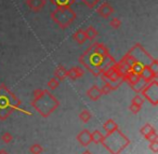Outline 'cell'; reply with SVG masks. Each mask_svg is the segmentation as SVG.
<instances>
[{
	"mask_svg": "<svg viewBox=\"0 0 158 154\" xmlns=\"http://www.w3.org/2000/svg\"><path fill=\"white\" fill-rule=\"evenodd\" d=\"M144 98H146L153 106H157L158 104V82L157 80H153L152 82L147 83L143 89L140 92Z\"/></svg>",
	"mask_w": 158,
	"mask_h": 154,
	"instance_id": "cell-6",
	"label": "cell"
},
{
	"mask_svg": "<svg viewBox=\"0 0 158 154\" xmlns=\"http://www.w3.org/2000/svg\"><path fill=\"white\" fill-rule=\"evenodd\" d=\"M85 31H86L87 40H89V41H93V40H95V38H97L98 35H99L98 30L93 26H88L86 29H85Z\"/></svg>",
	"mask_w": 158,
	"mask_h": 154,
	"instance_id": "cell-16",
	"label": "cell"
},
{
	"mask_svg": "<svg viewBox=\"0 0 158 154\" xmlns=\"http://www.w3.org/2000/svg\"><path fill=\"white\" fill-rule=\"evenodd\" d=\"M66 73H67V69L64 66L60 65L54 70V78H56L59 81H63L64 79H66Z\"/></svg>",
	"mask_w": 158,
	"mask_h": 154,
	"instance_id": "cell-15",
	"label": "cell"
},
{
	"mask_svg": "<svg viewBox=\"0 0 158 154\" xmlns=\"http://www.w3.org/2000/svg\"><path fill=\"white\" fill-rule=\"evenodd\" d=\"M21 100L6 86L5 84L0 85V120L5 121L9 117L13 111H21L25 114L31 115L24 109H21Z\"/></svg>",
	"mask_w": 158,
	"mask_h": 154,
	"instance_id": "cell-2",
	"label": "cell"
},
{
	"mask_svg": "<svg viewBox=\"0 0 158 154\" xmlns=\"http://www.w3.org/2000/svg\"><path fill=\"white\" fill-rule=\"evenodd\" d=\"M81 1L85 3L86 7L89 8V9H94V8L101 2V0H81Z\"/></svg>",
	"mask_w": 158,
	"mask_h": 154,
	"instance_id": "cell-24",
	"label": "cell"
},
{
	"mask_svg": "<svg viewBox=\"0 0 158 154\" xmlns=\"http://www.w3.org/2000/svg\"><path fill=\"white\" fill-rule=\"evenodd\" d=\"M0 154H9L7 151H5V150H0Z\"/></svg>",
	"mask_w": 158,
	"mask_h": 154,
	"instance_id": "cell-32",
	"label": "cell"
},
{
	"mask_svg": "<svg viewBox=\"0 0 158 154\" xmlns=\"http://www.w3.org/2000/svg\"><path fill=\"white\" fill-rule=\"evenodd\" d=\"M29 152L31 154H41L44 152V148L40 144H38V143H35V144H33L29 148Z\"/></svg>",
	"mask_w": 158,
	"mask_h": 154,
	"instance_id": "cell-23",
	"label": "cell"
},
{
	"mask_svg": "<svg viewBox=\"0 0 158 154\" xmlns=\"http://www.w3.org/2000/svg\"><path fill=\"white\" fill-rule=\"evenodd\" d=\"M60 102L48 89H36L34 92V99L31 106L44 117H48L55 109L59 107Z\"/></svg>",
	"mask_w": 158,
	"mask_h": 154,
	"instance_id": "cell-3",
	"label": "cell"
},
{
	"mask_svg": "<svg viewBox=\"0 0 158 154\" xmlns=\"http://www.w3.org/2000/svg\"><path fill=\"white\" fill-rule=\"evenodd\" d=\"M155 129V128L153 127V126L151 125V124H145L144 126H143L142 128H141L140 129V132H141V135H142V136H144V137H146L147 135H149L151 134L152 132H153V130Z\"/></svg>",
	"mask_w": 158,
	"mask_h": 154,
	"instance_id": "cell-22",
	"label": "cell"
},
{
	"mask_svg": "<svg viewBox=\"0 0 158 154\" xmlns=\"http://www.w3.org/2000/svg\"><path fill=\"white\" fill-rule=\"evenodd\" d=\"M79 119H80V121L84 122V123H87V122H89V121H90V119H91L90 111L87 110V109L82 110L81 112L79 113Z\"/></svg>",
	"mask_w": 158,
	"mask_h": 154,
	"instance_id": "cell-21",
	"label": "cell"
},
{
	"mask_svg": "<svg viewBox=\"0 0 158 154\" xmlns=\"http://www.w3.org/2000/svg\"><path fill=\"white\" fill-rule=\"evenodd\" d=\"M141 108H142V106L131 102V105H130V107H129V110L131 111V112L133 113V114H138V113L141 111Z\"/></svg>",
	"mask_w": 158,
	"mask_h": 154,
	"instance_id": "cell-28",
	"label": "cell"
},
{
	"mask_svg": "<svg viewBox=\"0 0 158 154\" xmlns=\"http://www.w3.org/2000/svg\"><path fill=\"white\" fill-rule=\"evenodd\" d=\"M82 154H92V153H91V152H89V151H86V152H84Z\"/></svg>",
	"mask_w": 158,
	"mask_h": 154,
	"instance_id": "cell-33",
	"label": "cell"
},
{
	"mask_svg": "<svg viewBox=\"0 0 158 154\" xmlns=\"http://www.w3.org/2000/svg\"><path fill=\"white\" fill-rule=\"evenodd\" d=\"M148 148L151 151L154 152V153H157L158 152V142H149Z\"/></svg>",
	"mask_w": 158,
	"mask_h": 154,
	"instance_id": "cell-31",
	"label": "cell"
},
{
	"mask_svg": "<svg viewBox=\"0 0 158 154\" xmlns=\"http://www.w3.org/2000/svg\"><path fill=\"white\" fill-rule=\"evenodd\" d=\"M114 8L108 1H103L99 7L97 8V13L101 16L102 18H108L114 13Z\"/></svg>",
	"mask_w": 158,
	"mask_h": 154,
	"instance_id": "cell-7",
	"label": "cell"
},
{
	"mask_svg": "<svg viewBox=\"0 0 158 154\" xmlns=\"http://www.w3.org/2000/svg\"><path fill=\"white\" fill-rule=\"evenodd\" d=\"M85 73L84 68L81 67H73L72 69L67 70L66 73V78L70 79V80H77V79L81 78Z\"/></svg>",
	"mask_w": 158,
	"mask_h": 154,
	"instance_id": "cell-11",
	"label": "cell"
},
{
	"mask_svg": "<svg viewBox=\"0 0 158 154\" xmlns=\"http://www.w3.org/2000/svg\"><path fill=\"white\" fill-rule=\"evenodd\" d=\"M110 26L113 29H119L121 27V21L118 18H113L110 21Z\"/></svg>",
	"mask_w": 158,
	"mask_h": 154,
	"instance_id": "cell-25",
	"label": "cell"
},
{
	"mask_svg": "<svg viewBox=\"0 0 158 154\" xmlns=\"http://www.w3.org/2000/svg\"><path fill=\"white\" fill-rule=\"evenodd\" d=\"M12 139H13V137H12V135L10 134V132H5V134L1 136V140L3 141L5 143H10L12 141Z\"/></svg>",
	"mask_w": 158,
	"mask_h": 154,
	"instance_id": "cell-29",
	"label": "cell"
},
{
	"mask_svg": "<svg viewBox=\"0 0 158 154\" xmlns=\"http://www.w3.org/2000/svg\"><path fill=\"white\" fill-rule=\"evenodd\" d=\"M77 140L82 147H88L91 142H92V139H91V132L88 129H82L81 132L77 135Z\"/></svg>",
	"mask_w": 158,
	"mask_h": 154,
	"instance_id": "cell-8",
	"label": "cell"
},
{
	"mask_svg": "<svg viewBox=\"0 0 158 154\" xmlns=\"http://www.w3.org/2000/svg\"><path fill=\"white\" fill-rule=\"evenodd\" d=\"M79 61L94 76H101L104 70L112 67L116 61L110 55L108 49L103 43H93L81 56Z\"/></svg>",
	"mask_w": 158,
	"mask_h": 154,
	"instance_id": "cell-1",
	"label": "cell"
},
{
	"mask_svg": "<svg viewBox=\"0 0 158 154\" xmlns=\"http://www.w3.org/2000/svg\"><path fill=\"white\" fill-rule=\"evenodd\" d=\"M73 40L76 41L78 44H82L87 41V36L85 29H77L73 35Z\"/></svg>",
	"mask_w": 158,
	"mask_h": 154,
	"instance_id": "cell-14",
	"label": "cell"
},
{
	"mask_svg": "<svg viewBox=\"0 0 158 154\" xmlns=\"http://www.w3.org/2000/svg\"><path fill=\"white\" fill-rule=\"evenodd\" d=\"M48 87L50 89H57L59 87V85H60V81L57 80L56 78H52V79H50L49 80V82H48Z\"/></svg>",
	"mask_w": 158,
	"mask_h": 154,
	"instance_id": "cell-26",
	"label": "cell"
},
{
	"mask_svg": "<svg viewBox=\"0 0 158 154\" xmlns=\"http://www.w3.org/2000/svg\"><path fill=\"white\" fill-rule=\"evenodd\" d=\"M140 78L147 84V83H149V82H152L153 80H155V79L157 78V76H156V74L154 73L151 69H149L148 65H146L144 67V69H143V71L141 72Z\"/></svg>",
	"mask_w": 158,
	"mask_h": 154,
	"instance_id": "cell-12",
	"label": "cell"
},
{
	"mask_svg": "<svg viewBox=\"0 0 158 154\" xmlns=\"http://www.w3.org/2000/svg\"><path fill=\"white\" fill-rule=\"evenodd\" d=\"M118 89V87H116L115 86L113 83H110V82H106L105 84L102 86V89H101V93H102V95H107V94H110V92H113L114 89Z\"/></svg>",
	"mask_w": 158,
	"mask_h": 154,
	"instance_id": "cell-19",
	"label": "cell"
},
{
	"mask_svg": "<svg viewBox=\"0 0 158 154\" xmlns=\"http://www.w3.org/2000/svg\"><path fill=\"white\" fill-rule=\"evenodd\" d=\"M131 102H133V104H136V105H140V106H142L143 102H144V98L141 97L140 95H135V96L133 97V99H132V101H131Z\"/></svg>",
	"mask_w": 158,
	"mask_h": 154,
	"instance_id": "cell-30",
	"label": "cell"
},
{
	"mask_svg": "<svg viewBox=\"0 0 158 154\" xmlns=\"http://www.w3.org/2000/svg\"><path fill=\"white\" fill-rule=\"evenodd\" d=\"M76 13L70 7H56L51 12L52 21L62 29L68 28L76 21Z\"/></svg>",
	"mask_w": 158,
	"mask_h": 154,
	"instance_id": "cell-5",
	"label": "cell"
},
{
	"mask_svg": "<svg viewBox=\"0 0 158 154\" xmlns=\"http://www.w3.org/2000/svg\"><path fill=\"white\" fill-rule=\"evenodd\" d=\"M103 135L100 130H94L93 132H91V139L94 143H101L102 140H103Z\"/></svg>",
	"mask_w": 158,
	"mask_h": 154,
	"instance_id": "cell-20",
	"label": "cell"
},
{
	"mask_svg": "<svg viewBox=\"0 0 158 154\" xmlns=\"http://www.w3.org/2000/svg\"><path fill=\"white\" fill-rule=\"evenodd\" d=\"M47 0H26V6L33 12H39L46 7Z\"/></svg>",
	"mask_w": 158,
	"mask_h": 154,
	"instance_id": "cell-9",
	"label": "cell"
},
{
	"mask_svg": "<svg viewBox=\"0 0 158 154\" xmlns=\"http://www.w3.org/2000/svg\"><path fill=\"white\" fill-rule=\"evenodd\" d=\"M87 95H88V97L90 98L91 100L97 101V100H99L100 98H101L102 93H101L100 87H98L97 85H92V86L87 91Z\"/></svg>",
	"mask_w": 158,
	"mask_h": 154,
	"instance_id": "cell-13",
	"label": "cell"
},
{
	"mask_svg": "<svg viewBox=\"0 0 158 154\" xmlns=\"http://www.w3.org/2000/svg\"><path fill=\"white\" fill-rule=\"evenodd\" d=\"M101 143L112 154H119L123 149H126L130 144V140L120 130L116 129L104 136Z\"/></svg>",
	"mask_w": 158,
	"mask_h": 154,
	"instance_id": "cell-4",
	"label": "cell"
},
{
	"mask_svg": "<svg viewBox=\"0 0 158 154\" xmlns=\"http://www.w3.org/2000/svg\"><path fill=\"white\" fill-rule=\"evenodd\" d=\"M145 139H147L149 142H158V135H157L156 129H154L151 134L147 135V136L145 137Z\"/></svg>",
	"mask_w": 158,
	"mask_h": 154,
	"instance_id": "cell-27",
	"label": "cell"
},
{
	"mask_svg": "<svg viewBox=\"0 0 158 154\" xmlns=\"http://www.w3.org/2000/svg\"><path fill=\"white\" fill-rule=\"evenodd\" d=\"M76 0H50V2L55 7H70Z\"/></svg>",
	"mask_w": 158,
	"mask_h": 154,
	"instance_id": "cell-18",
	"label": "cell"
},
{
	"mask_svg": "<svg viewBox=\"0 0 158 154\" xmlns=\"http://www.w3.org/2000/svg\"><path fill=\"white\" fill-rule=\"evenodd\" d=\"M121 79H123V81H126V82H127L131 87L133 86V85H135L136 83H138L139 81L141 80L140 76H138V74H135V73H133V72L129 71V70H128V71L126 72V73L123 74V77H121Z\"/></svg>",
	"mask_w": 158,
	"mask_h": 154,
	"instance_id": "cell-10",
	"label": "cell"
},
{
	"mask_svg": "<svg viewBox=\"0 0 158 154\" xmlns=\"http://www.w3.org/2000/svg\"><path fill=\"white\" fill-rule=\"evenodd\" d=\"M103 128L108 134V132H114V130L118 129V125H117L116 122L113 121V120H107V121L103 124Z\"/></svg>",
	"mask_w": 158,
	"mask_h": 154,
	"instance_id": "cell-17",
	"label": "cell"
}]
</instances>
